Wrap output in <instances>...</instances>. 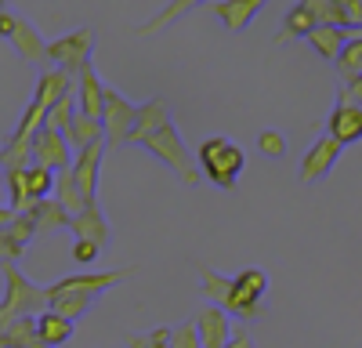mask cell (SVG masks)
Instances as JSON below:
<instances>
[{"label": "cell", "mask_w": 362, "mask_h": 348, "mask_svg": "<svg viewBox=\"0 0 362 348\" xmlns=\"http://www.w3.org/2000/svg\"><path fill=\"white\" fill-rule=\"evenodd\" d=\"M141 145H145V149L153 153V156H160V160H163V163H167L185 185H199V182H203V174H199V167H196V156L189 153L185 138L174 131V124L160 127L156 134H148Z\"/></svg>", "instance_id": "2"}, {"label": "cell", "mask_w": 362, "mask_h": 348, "mask_svg": "<svg viewBox=\"0 0 362 348\" xmlns=\"http://www.w3.org/2000/svg\"><path fill=\"white\" fill-rule=\"evenodd\" d=\"M170 348H203L199 344V334H196V323H181L170 337Z\"/></svg>", "instance_id": "36"}, {"label": "cell", "mask_w": 362, "mask_h": 348, "mask_svg": "<svg viewBox=\"0 0 362 348\" xmlns=\"http://www.w3.org/2000/svg\"><path fill=\"white\" fill-rule=\"evenodd\" d=\"M243 163H247L243 149H239L232 138H221V134L206 138L199 145V153H196L199 174H203V178H210L218 189H235L239 174H243Z\"/></svg>", "instance_id": "1"}, {"label": "cell", "mask_w": 362, "mask_h": 348, "mask_svg": "<svg viewBox=\"0 0 362 348\" xmlns=\"http://www.w3.org/2000/svg\"><path fill=\"white\" fill-rule=\"evenodd\" d=\"M90 51H95V29H73V33L58 37L47 44V66L51 69H66V73H80L87 62H90Z\"/></svg>", "instance_id": "4"}, {"label": "cell", "mask_w": 362, "mask_h": 348, "mask_svg": "<svg viewBox=\"0 0 362 348\" xmlns=\"http://www.w3.org/2000/svg\"><path fill=\"white\" fill-rule=\"evenodd\" d=\"M0 348H47L37 334V315H18L0 334Z\"/></svg>", "instance_id": "18"}, {"label": "cell", "mask_w": 362, "mask_h": 348, "mask_svg": "<svg viewBox=\"0 0 362 348\" xmlns=\"http://www.w3.org/2000/svg\"><path fill=\"white\" fill-rule=\"evenodd\" d=\"M109 145L105 141H95V145H87V149H80L73 156V178L80 185V196L87 203H98L95 192H98V167H102V156H105Z\"/></svg>", "instance_id": "10"}, {"label": "cell", "mask_w": 362, "mask_h": 348, "mask_svg": "<svg viewBox=\"0 0 362 348\" xmlns=\"http://www.w3.org/2000/svg\"><path fill=\"white\" fill-rule=\"evenodd\" d=\"M90 305H95V298H87V294H62V298H51V312H58L62 319H69V323H76L80 315L90 312Z\"/></svg>", "instance_id": "29"}, {"label": "cell", "mask_w": 362, "mask_h": 348, "mask_svg": "<svg viewBox=\"0 0 362 348\" xmlns=\"http://www.w3.org/2000/svg\"><path fill=\"white\" fill-rule=\"evenodd\" d=\"M264 8V0H218L214 4V15L225 22V29H232V33H243L247 22Z\"/></svg>", "instance_id": "17"}, {"label": "cell", "mask_w": 362, "mask_h": 348, "mask_svg": "<svg viewBox=\"0 0 362 348\" xmlns=\"http://www.w3.org/2000/svg\"><path fill=\"white\" fill-rule=\"evenodd\" d=\"M54 199H58V207H62L69 218H76L83 207H90V203L80 196V185H76V178H73V167H66V170L54 174Z\"/></svg>", "instance_id": "19"}, {"label": "cell", "mask_w": 362, "mask_h": 348, "mask_svg": "<svg viewBox=\"0 0 362 348\" xmlns=\"http://www.w3.org/2000/svg\"><path fill=\"white\" fill-rule=\"evenodd\" d=\"M192 323H196V334H199L203 348H225L232 341V334H235L232 330V315L225 308H218V305H203Z\"/></svg>", "instance_id": "9"}, {"label": "cell", "mask_w": 362, "mask_h": 348, "mask_svg": "<svg viewBox=\"0 0 362 348\" xmlns=\"http://www.w3.org/2000/svg\"><path fill=\"white\" fill-rule=\"evenodd\" d=\"M334 66H337V73H341L344 83H351V80L362 76V37H358V33L348 37V44L341 47V54H337Z\"/></svg>", "instance_id": "26"}, {"label": "cell", "mask_w": 362, "mask_h": 348, "mask_svg": "<svg viewBox=\"0 0 362 348\" xmlns=\"http://www.w3.org/2000/svg\"><path fill=\"white\" fill-rule=\"evenodd\" d=\"M0 15H4V0H0Z\"/></svg>", "instance_id": "40"}, {"label": "cell", "mask_w": 362, "mask_h": 348, "mask_svg": "<svg viewBox=\"0 0 362 348\" xmlns=\"http://www.w3.org/2000/svg\"><path fill=\"white\" fill-rule=\"evenodd\" d=\"M25 185H29V196H33V203L51 199V192H54V174L44 170V167H29V170H25Z\"/></svg>", "instance_id": "31"}, {"label": "cell", "mask_w": 362, "mask_h": 348, "mask_svg": "<svg viewBox=\"0 0 362 348\" xmlns=\"http://www.w3.org/2000/svg\"><path fill=\"white\" fill-rule=\"evenodd\" d=\"M33 218H37V232H54V228H69V214L58 207V199L51 196V199H40V203H33Z\"/></svg>", "instance_id": "25"}, {"label": "cell", "mask_w": 362, "mask_h": 348, "mask_svg": "<svg viewBox=\"0 0 362 348\" xmlns=\"http://www.w3.org/2000/svg\"><path fill=\"white\" fill-rule=\"evenodd\" d=\"M73 116H76V91H73V95H66L62 102H58V105L47 112L44 127H47V131H58V134H66V131H69V124H73Z\"/></svg>", "instance_id": "30"}, {"label": "cell", "mask_w": 362, "mask_h": 348, "mask_svg": "<svg viewBox=\"0 0 362 348\" xmlns=\"http://www.w3.org/2000/svg\"><path fill=\"white\" fill-rule=\"evenodd\" d=\"M8 40L18 47V54L25 58V62L51 69V66H47V40L40 37V29L29 22V18H18V15H15V22H11V37H8Z\"/></svg>", "instance_id": "12"}, {"label": "cell", "mask_w": 362, "mask_h": 348, "mask_svg": "<svg viewBox=\"0 0 362 348\" xmlns=\"http://www.w3.org/2000/svg\"><path fill=\"white\" fill-rule=\"evenodd\" d=\"M66 141H69V149H87V145H95V141H105V131H102V120H90V116H83L76 109L73 116V124L66 131Z\"/></svg>", "instance_id": "22"}, {"label": "cell", "mask_w": 362, "mask_h": 348, "mask_svg": "<svg viewBox=\"0 0 362 348\" xmlns=\"http://www.w3.org/2000/svg\"><path fill=\"white\" fill-rule=\"evenodd\" d=\"M131 276V269H119V272H80V276H66V279H58L47 290V305L51 298H62V294H87V298H98L102 290L116 286V283H124Z\"/></svg>", "instance_id": "6"}, {"label": "cell", "mask_w": 362, "mask_h": 348, "mask_svg": "<svg viewBox=\"0 0 362 348\" xmlns=\"http://www.w3.org/2000/svg\"><path fill=\"white\" fill-rule=\"evenodd\" d=\"M170 337H174L170 327H160L153 334H131L127 337V348H170Z\"/></svg>", "instance_id": "32"}, {"label": "cell", "mask_w": 362, "mask_h": 348, "mask_svg": "<svg viewBox=\"0 0 362 348\" xmlns=\"http://www.w3.org/2000/svg\"><path fill=\"white\" fill-rule=\"evenodd\" d=\"M312 29H319V22H315V15H312V8H308V0H305V4H297V8L286 11V18H283V33L276 37V44H290V40H297V37H305V40H308Z\"/></svg>", "instance_id": "21"}, {"label": "cell", "mask_w": 362, "mask_h": 348, "mask_svg": "<svg viewBox=\"0 0 362 348\" xmlns=\"http://www.w3.org/2000/svg\"><path fill=\"white\" fill-rule=\"evenodd\" d=\"M170 124V105L163 98H153V102H145L138 105V116H134V131L127 138V145H141L148 134H156L160 127Z\"/></svg>", "instance_id": "15"}, {"label": "cell", "mask_w": 362, "mask_h": 348, "mask_svg": "<svg viewBox=\"0 0 362 348\" xmlns=\"http://www.w3.org/2000/svg\"><path fill=\"white\" fill-rule=\"evenodd\" d=\"M348 29H337V25H319V29H312L308 33V44L322 54V58H329V62H337V54H341V47L348 44Z\"/></svg>", "instance_id": "23"}, {"label": "cell", "mask_w": 362, "mask_h": 348, "mask_svg": "<svg viewBox=\"0 0 362 348\" xmlns=\"http://www.w3.org/2000/svg\"><path fill=\"white\" fill-rule=\"evenodd\" d=\"M257 149H261L264 156H283V153H286V138H283L279 131H261V134H257Z\"/></svg>", "instance_id": "35"}, {"label": "cell", "mask_w": 362, "mask_h": 348, "mask_svg": "<svg viewBox=\"0 0 362 348\" xmlns=\"http://www.w3.org/2000/svg\"><path fill=\"white\" fill-rule=\"evenodd\" d=\"M134 116L138 105H131L124 95H116V87H105V109H102V131H105V145H127L131 131H134Z\"/></svg>", "instance_id": "5"}, {"label": "cell", "mask_w": 362, "mask_h": 348, "mask_svg": "<svg viewBox=\"0 0 362 348\" xmlns=\"http://www.w3.org/2000/svg\"><path fill=\"white\" fill-rule=\"evenodd\" d=\"M4 269V301H0V308H4L8 315H40L47 312V290L37 286L29 276L18 272V265H0Z\"/></svg>", "instance_id": "3"}, {"label": "cell", "mask_w": 362, "mask_h": 348, "mask_svg": "<svg viewBox=\"0 0 362 348\" xmlns=\"http://www.w3.org/2000/svg\"><path fill=\"white\" fill-rule=\"evenodd\" d=\"M199 283H203V298H210L218 308H225L228 315H239V319H257L243 301H239V290H235V279H225L221 272H214L210 265H199Z\"/></svg>", "instance_id": "7"}, {"label": "cell", "mask_w": 362, "mask_h": 348, "mask_svg": "<svg viewBox=\"0 0 362 348\" xmlns=\"http://www.w3.org/2000/svg\"><path fill=\"white\" fill-rule=\"evenodd\" d=\"M341 149L344 145L341 141H334L329 134H322L312 149H308V156H305V163H300V182H322L329 170H334V163H337V156H341Z\"/></svg>", "instance_id": "11"}, {"label": "cell", "mask_w": 362, "mask_h": 348, "mask_svg": "<svg viewBox=\"0 0 362 348\" xmlns=\"http://www.w3.org/2000/svg\"><path fill=\"white\" fill-rule=\"evenodd\" d=\"M329 138L341 141V145L358 141V138H362V109L337 102V105H334V116H329Z\"/></svg>", "instance_id": "16"}, {"label": "cell", "mask_w": 362, "mask_h": 348, "mask_svg": "<svg viewBox=\"0 0 362 348\" xmlns=\"http://www.w3.org/2000/svg\"><path fill=\"white\" fill-rule=\"evenodd\" d=\"M235 290H239V301H243L254 315H261V298L268 290V276L261 269H243L235 276Z\"/></svg>", "instance_id": "20"}, {"label": "cell", "mask_w": 362, "mask_h": 348, "mask_svg": "<svg viewBox=\"0 0 362 348\" xmlns=\"http://www.w3.org/2000/svg\"><path fill=\"white\" fill-rule=\"evenodd\" d=\"M225 348H254V337H250V330H235V334H232V341H228Z\"/></svg>", "instance_id": "38"}, {"label": "cell", "mask_w": 362, "mask_h": 348, "mask_svg": "<svg viewBox=\"0 0 362 348\" xmlns=\"http://www.w3.org/2000/svg\"><path fill=\"white\" fill-rule=\"evenodd\" d=\"M192 8H196V0H177V4H167L156 18H148V22L138 29V37H156L160 29H167V25H170V22H177L181 15H189Z\"/></svg>", "instance_id": "28"}, {"label": "cell", "mask_w": 362, "mask_h": 348, "mask_svg": "<svg viewBox=\"0 0 362 348\" xmlns=\"http://www.w3.org/2000/svg\"><path fill=\"white\" fill-rule=\"evenodd\" d=\"M25 250H29V247H22L8 228H0V265H15V261H22Z\"/></svg>", "instance_id": "34"}, {"label": "cell", "mask_w": 362, "mask_h": 348, "mask_svg": "<svg viewBox=\"0 0 362 348\" xmlns=\"http://www.w3.org/2000/svg\"><path fill=\"white\" fill-rule=\"evenodd\" d=\"M69 228L76 232V240L95 243L98 250H105V247H109V240H112V228H109V221H105V214H102L98 203H90V207H83V211L69 221Z\"/></svg>", "instance_id": "14"}, {"label": "cell", "mask_w": 362, "mask_h": 348, "mask_svg": "<svg viewBox=\"0 0 362 348\" xmlns=\"http://www.w3.org/2000/svg\"><path fill=\"white\" fill-rule=\"evenodd\" d=\"M98 247L95 243H87V240H76L73 243V261H80V265H90V261H98Z\"/></svg>", "instance_id": "37"}, {"label": "cell", "mask_w": 362, "mask_h": 348, "mask_svg": "<svg viewBox=\"0 0 362 348\" xmlns=\"http://www.w3.org/2000/svg\"><path fill=\"white\" fill-rule=\"evenodd\" d=\"M76 109L83 116H90V120H102V109H105V83L98 80L95 66H83L76 73Z\"/></svg>", "instance_id": "13"}, {"label": "cell", "mask_w": 362, "mask_h": 348, "mask_svg": "<svg viewBox=\"0 0 362 348\" xmlns=\"http://www.w3.org/2000/svg\"><path fill=\"white\" fill-rule=\"evenodd\" d=\"M308 8H312V15H315L319 25H337V29H348V33H351L344 0H308ZM351 37H355V33H351Z\"/></svg>", "instance_id": "27"}, {"label": "cell", "mask_w": 362, "mask_h": 348, "mask_svg": "<svg viewBox=\"0 0 362 348\" xmlns=\"http://www.w3.org/2000/svg\"><path fill=\"white\" fill-rule=\"evenodd\" d=\"M37 334H40V341H44L47 348H58V344H66V341L73 337V323L47 308V312L37 315Z\"/></svg>", "instance_id": "24"}, {"label": "cell", "mask_w": 362, "mask_h": 348, "mask_svg": "<svg viewBox=\"0 0 362 348\" xmlns=\"http://www.w3.org/2000/svg\"><path fill=\"white\" fill-rule=\"evenodd\" d=\"M8 232L22 243V247H29L33 243V236H37V218H33V211H25V214H15V221L8 225Z\"/></svg>", "instance_id": "33"}, {"label": "cell", "mask_w": 362, "mask_h": 348, "mask_svg": "<svg viewBox=\"0 0 362 348\" xmlns=\"http://www.w3.org/2000/svg\"><path fill=\"white\" fill-rule=\"evenodd\" d=\"M33 167H44V170H51V174L73 167V149H69L66 134L40 127V131L33 134Z\"/></svg>", "instance_id": "8"}, {"label": "cell", "mask_w": 362, "mask_h": 348, "mask_svg": "<svg viewBox=\"0 0 362 348\" xmlns=\"http://www.w3.org/2000/svg\"><path fill=\"white\" fill-rule=\"evenodd\" d=\"M11 22H15V15H11V11L0 15V37H11Z\"/></svg>", "instance_id": "39"}]
</instances>
